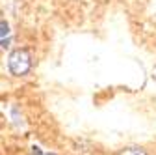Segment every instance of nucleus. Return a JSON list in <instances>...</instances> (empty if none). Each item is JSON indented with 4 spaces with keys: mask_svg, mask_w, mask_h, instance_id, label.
<instances>
[{
    "mask_svg": "<svg viewBox=\"0 0 156 155\" xmlns=\"http://www.w3.org/2000/svg\"><path fill=\"white\" fill-rule=\"evenodd\" d=\"M8 67L15 77H23L32 69V56L24 49H17L8 58Z\"/></svg>",
    "mask_w": 156,
    "mask_h": 155,
    "instance_id": "f257e3e1",
    "label": "nucleus"
},
{
    "mask_svg": "<svg viewBox=\"0 0 156 155\" xmlns=\"http://www.w3.org/2000/svg\"><path fill=\"white\" fill-rule=\"evenodd\" d=\"M9 41H11L9 25L6 21H2V23H0V47H9Z\"/></svg>",
    "mask_w": 156,
    "mask_h": 155,
    "instance_id": "f03ea898",
    "label": "nucleus"
},
{
    "mask_svg": "<svg viewBox=\"0 0 156 155\" xmlns=\"http://www.w3.org/2000/svg\"><path fill=\"white\" fill-rule=\"evenodd\" d=\"M117 155H147V151L143 148H125V149H121Z\"/></svg>",
    "mask_w": 156,
    "mask_h": 155,
    "instance_id": "7ed1b4c3",
    "label": "nucleus"
}]
</instances>
